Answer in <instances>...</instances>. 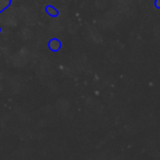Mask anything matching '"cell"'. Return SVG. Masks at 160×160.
Returning <instances> with one entry per match:
<instances>
[{
  "label": "cell",
  "mask_w": 160,
  "mask_h": 160,
  "mask_svg": "<svg viewBox=\"0 0 160 160\" xmlns=\"http://www.w3.org/2000/svg\"><path fill=\"white\" fill-rule=\"evenodd\" d=\"M49 46H50V49H51V50L57 51V50H59V49H60V47H61V44H60L59 40L52 39V40L50 42V44H49Z\"/></svg>",
  "instance_id": "cell-1"
},
{
  "label": "cell",
  "mask_w": 160,
  "mask_h": 160,
  "mask_svg": "<svg viewBox=\"0 0 160 160\" xmlns=\"http://www.w3.org/2000/svg\"><path fill=\"white\" fill-rule=\"evenodd\" d=\"M155 6H156V8L160 9V0H155Z\"/></svg>",
  "instance_id": "cell-2"
}]
</instances>
